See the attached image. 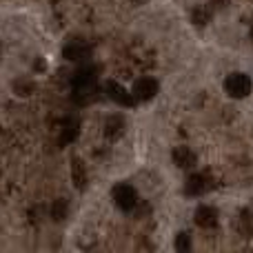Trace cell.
<instances>
[{
  "instance_id": "9a60e30c",
  "label": "cell",
  "mask_w": 253,
  "mask_h": 253,
  "mask_svg": "<svg viewBox=\"0 0 253 253\" xmlns=\"http://www.w3.org/2000/svg\"><path fill=\"white\" fill-rule=\"evenodd\" d=\"M251 40H253V27H251Z\"/></svg>"
},
{
  "instance_id": "52a82bcc",
  "label": "cell",
  "mask_w": 253,
  "mask_h": 253,
  "mask_svg": "<svg viewBox=\"0 0 253 253\" xmlns=\"http://www.w3.org/2000/svg\"><path fill=\"white\" fill-rule=\"evenodd\" d=\"M173 162H175V167H180V169H191V167H196L198 158L189 147H175L173 149Z\"/></svg>"
},
{
  "instance_id": "7c38bea8",
  "label": "cell",
  "mask_w": 253,
  "mask_h": 253,
  "mask_svg": "<svg viewBox=\"0 0 253 253\" xmlns=\"http://www.w3.org/2000/svg\"><path fill=\"white\" fill-rule=\"evenodd\" d=\"M51 215L56 220H62L67 215V202L65 200H56L53 202V207H51Z\"/></svg>"
},
{
  "instance_id": "3957f363",
  "label": "cell",
  "mask_w": 253,
  "mask_h": 253,
  "mask_svg": "<svg viewBox=\"0 0 253 253\" xmlns=\"http://www.w3.org/2000/svg\"><path fill=\"white\" fill-rule=\"evenodd\" d=\"M224 89L231 98H245L251 93L253 84H251V78L247 74H231L227 80H224Z\"/></svg>"
},
{
  "instance_id": "5bb4252c",
  "label": "cell",
  "mask_w": 253,
  "mask_h": 253,
  "mask_svg": "<svg viewBox=\"0 0 253 253\" xmlns=\"http://www.w3.org/2000/svg\"><path fill=\"white\" fill-rule=\"evenodd\" d=\"M74 173H76V184L83 189V171H80V160H74Z\"/></svg>"
},
{
  "instance_id": "2e32d148",
  "label": "cell",
  "mask_w": 253,
  "mask_h": 253,
  "mask_svg": "<svg viewBox=\"0 0 253 253\" xmlns=\"http://www.w3.org/2000/svg\"><path fill=\"white\" fill-rule=\"evenodd\" d=\"M135 2H138V0H135ZM140 2H142V0H140Z\"/></svg>"
},
{
  "instance_id": "7a4b0ae2",
  "label": "cell",
  "mask_w": 253,
  "mask_h": 253,
  "mask_svg": "<svg viewBox=\"0 0 253 253\" xmlns=\"http://www.w3.org/2000/svg\"><path fill=\"white\" fill-rule=\"evenodd\" d=\"M111 198H114L116 207H118L120 211H131L135 205H138V193H135V189L131 187V184H116L114 191H111Z\"/></svg>"
},
{
  "instance_id": "4fadbf2b",
  "label": "cell",
  "mask_w": 253,
  "mask_h": 253,
  "mask_svg": "<svg viewBox=\"0 0 253 253\" xmlns=\"http://www.w3.org/2000/svg\"><path fill=\"white\" fill-rule=\"evenodd\" d=\"M207 20H209V11H207L205 7H196L193 9V22L196 25H207Z\"/></svg>"
},
{
  "instance_id": "30bf717a",
  "label": "cell",
  "mask_w": 253,
  "mask_h": 253,
  "mask_svg": "<svg viewBox=\"0 0 253 253\" xmlns=\"http://www.w3.org/2000/svg\"><path fill=\"white\" fill-rule=\"evenodd\" d=\"M123 129H125L123 118H118V116H111V118H107V123H105V133H107V135L116 138V135H118Z\"/></svg>"
},
{
  "instance_id": "8fae6325",
  "label": "cell",
  "mask_w": 253,
  "mask_h": 253,
  "mask_svg": "<svg viewBox=\"0 0 253 253\" xmlns=\"http://www.w3.org/2000/svg\"><path fill=\"white\" fill-rule=\"evenodd\" d=\"M175 249H178L180 253H187V251H191V236L189 233H178L175 236Z\"/></svg>"
},
{
  "instance_id": "8992f818",
  "label": "cell",
  "mask_w": 253,
  "mask_h": 253,
  "mask_svg": "<svg viewBox=\"0 0 253 253\" xmlns=\"http://www.w3.org/2000/svg\"><path fill=\"white\" fill-rule=\"evenodd\" d=\"M196 224L202 229H213L215 224H218V211L213 209V207H198L196 209Z\"/></svg>"
},
{
  "instance_id": "9c48e42d",
  "label": "cell",
  "mask_w": 253,
  "mask_h": 253,
  "mask_svg": "<svg viewBox=\"0 0 253 253\" xmlns=\"http://www.w3.org/2000/svg\"><path fill=\"white\" fill-rule=\"evenodd\" d=\"M89 53V47L83 42H78V40H74V42H69L65 47V58L67 60H80V58H84Z\"/></svg>"
},
{
  "instance_id": "ba28073f",
  "label": "cell",
  "mask_w": 253,
  "mask_h": 253,
  "mask_svg": "<svg viewBox=\"0 0 253 253\" xmlns=\"http://www.w3.org/2000/svg\"><path fill=\"white\" fill-rule=\"evenodd\" d=\"M207 189H209V182H207L205 175H189L187 184H184V193L187 196H200V193H205Z\"/></svg>"
},
{
  "instance_id": "277c9868",
  "label": "cell",
  "mask_w": 253,
  "mask_h": 253,
  "mask_svg": "<svg viewBox=\"0 0 253 253\" xmlns=\"http://www.w3.org/2000/svg\"><path fill=\"white\" fill-rule=\"evenodd\" d=\"M105 89H107V93H109V98L114 102H118L120 107H133L135 105V96H133V91H126V89L123 87V84H118L116 80H107V84H105Z\"/></svg>"
},
{
  "instance_id": "6da1fadb",
  "label": "cell",
  "mask_w": 253,
  "mask_h": 253,
  "mask_svg": "<svg viewBox=\"0 0 253 253\" xmlns=\"http://www.w3.org/2000/svg\"><path fill=\"white\" fill-rule=\"evenodd\" d=\"M74 84V100L84 105L91 100V93H96V69L93 67H83L71 78Z\"/></svg>"
},
{
  "instance_id": "5b68a950",
  "label": "cell",
  "mask_w": 253,
  "mask_h": 253,
  "mask_svg": "<svg viewBox=\"0 0 253 253\" xmlns=\"http://www.w3.org/2000/svg\"><path fill=\"white\" fill-rule=\"evenodd\" d=\"M158 93V80L156 78H140L133 84V96L135 100H151Z\"/></svg>"
}]
</instances>
